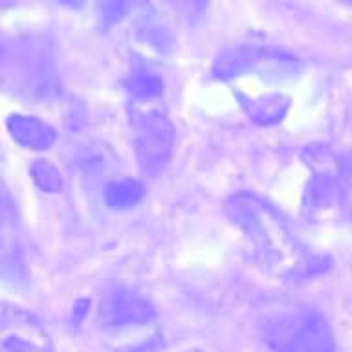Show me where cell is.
<instances>
[{"mask_svg":"<svg viewBox=\"0 0 352 352\" xmlns=\"http://www.w3.org/2000/svg\"><path fill=\"white\" fill-rule=\"evenodd\" d=\"M226 214L241 230L253 257L283 280H305L323 272V258L312 253L285 219L253 192H236L226 202Z\"/></svg>","mask_w":352,"mask_h":352,"instance_id":"obj_1","label":"cell"},{"mask_svg":"<svg viewBox=\"0 0 352 352\" xmlns=\"http://www.w3.org/2000/svg\"><path fill=\"white\" fill-rule=\"evenodd\" d=\"M302 158L312 173L302 209L312 220L352 222V158L324 145H310Z\"/></svg>","mask_w":352,"mask_h":352,"instance_id":"obj_2","label":"cell"},{"mask_svg":"<svg viewBox=\"0 0 352 352\" xmlns=\"http://www.w3.org/2000/svg\"><path fill=\"white\" fill-rule=\"evenodd\" d=\"M99 327L116 340V352H154L160 346L156 310L153 302L129 286H112L98 307Z\"/></svg>","mask_w":352,"mask_h":352,"instance_id":"obj_3","label":"cell"},{"mask_svg":"<svg viewBox=\"0 0 352 352\" xmlns=\"http://www.w3.org/2000/svg\"><path fill=\"white\" fill-rule=\"evenodd\" d=\"M263 341L270 352H334L329 321L316 308L296 305L274 312L263 323Z\"/></svg>","mask_w":352,"mask_h":352,"instance_id":"obj_4","label":"cell"},{"mask_svg":"<svg viewBox=\"0 0 352 352\" xmlns=\"http://www.w3.org/2000/svg\"><path fill=\"white\" fill-rule=\"evenodd\" d=\"M132 143L140 169L156 176L170 162L175 129L162 110H140L132 116Z\"/></svg>","mask_w":352,"mask_h":352,"instance_id":"obj_5","label":"cell"},{"mask_svg":"<svg viewBox=\"0 0 352 352\" xmlns=\"http://www.w3.org/2000/svg\"><path fill=\"white\" fill-rule=\"evenodd\" d=\"M0 352H57L48 330L32 312L0 302Z\"/></svg>","mask_w":352,"mask_h":352,"instance_id":"obj_6","label":"cell"},{"mask_svg":"<svg viewBox=\"0 0 352 352\" xmlns=\"http://www.w3.org/2000/svg\"><path fill=\"white\" fill-rule=\"evenodd\" d=\"M0 277L21 280L24 277V252L15 209L4 195H0Z\"/></svg>","mask_w":352,"mask_h":352,"instance_id":"obj_7","label":"cell"},{"mask_svg":"<svg viewBox=\"0 0 352 352\" xmlns=\"http://www.w3.org/2000/svg\"><path fill=\"white\" fill-rule=\"evenodd\" d=\"M10 136L19 145L32 151H46L54 145L55 131L35 116L26 114H11L6 121Z\"/></svg>","mask_w":352,"mask_h":352,"instance_id":"obj_8","label":"cell"},{"mask_svg":"<svg viewBox=\"0 0 352 352\" xmlns=\"http://www.w3.org/2000/svg\"><path fill=\"white\" fill-rule=\"evenodd\" d=\"M261 55H263L261 52H257L255 48H248V46L228 50L214 63V76L220 77V79L239 76L242 72L250 70L255 65H258Z\"/></svg>","mask_w":352,"mask_h":352,"instance_id":"obj_9","label":"cell"},{"mask_svg":"<svg viewBox=\"0 0 352 352\" xmlns=\"http://www.w3.org/2000/svg\"><path fill=\"white\" fill-rule=\"evenodd\" d=\"M145 189L142 182L123 178V180L110 182L104 187V202L112 209H131L142 202Z\"/></svg>","mask_w":352,"mask_h":352,"instance_id":"obj_10","label":"cell"},{"mask_svg":"<svg viewBox=\"0 0 352 352\" xmlns=\"http://www.w3.org/2000/svg\"><path fill=\"white\" fill-rule=\"evenodd\" d=\"M125 87L132 98L138 101H153L164 90V82L156 74L142 66L131 72V76L126 77Z\"/></svg>","mask_w":352,"mask_h":352,"instance_id":"obj_11","label":"cell"},{"mask_svg":"<svg viewBox=\"0 0 352 352\" xmlns=\"http://www.w3.org/2000/svg\"><path fill=\"white\" fill-rule=\"evenodd\" d=\"M246 112L252 116L253 120L264 125L277 123L283 120L286 109H288V99L283 96H270L263 99H248L242 103Z\"/></svg>","mask_w":352,"mask_h":352,"instance_id":"obj_12","label":"cell"},{"mask_svg":"<svg viewBox=\"0 0 352 352\" xmlns=\"http://www.w3.org/2000/svg\"><path fill=\"white\" fill-rule=\"evenodd\" d=\"M116 158L110 153V148L103 143H96V145H88L82 148L79 154V167L82 169L85 175H98L110 169V165L114 164Z\"/></svg>","mask_w":352,"mask_h":352,"instance_id":"obj_13","label":"cell"},{"mask_svg":"<svg viewBox=\"0 0 352 352\" xmlns=\"http://www.w3.org/2000/svg\"><path fill=\"white\" fill-rule=\"evenodd\" d=\"M33 182L37 184L38 189L46 192H60L63 191V178L59 170L46 160H35L30 167Z\"/></svg>","mask_w":352,"mask_h":352,"instance_id":"obj_14","label":"cell"},{"mask_svg":"<svg viewBox=\"0 0 352 352\" xmlns=\"http://www.w3.org/2000/svg\"><path fill=\"white\" fill-rule=\"evenodd\" d=\"M98 6V13L101 21L107 26H114L118 22L123 21L126 11L131 8V0H96Z\"/></svg>","mask_w":352,"mask_h":352,"instance_id":"obj_15","label":"cell"},{"mask_svg":"<svg viewBox=\"0 0 352 352\" xmlns=\"http://www.w3.org/2000/svg\"><path fill=\"white\" fill-rule=\"evenodd\" d=\"M169 2H173L175 8L182 10L184 11V15L191 19V16L198 15V13L202 11V8L206 6L208 0H169Z\"/></svg>","mask_w":352,"mask_h":352,"instance_id":"obj_16","label":"cell"},{"mask_svg":"<svg viewBox=\"0 0 352 352\" xmlns=\"http://www.w3.org/2000/svg\"><path fill=\"white\" fill-rule=\"evenodd\" d=\"M59 4L66 6V8H70V10H79L85 6V0H57Z\"/></svg>","mask_w":352,"mask_h":352,"instance_id":"obj_17","label":"cell"},{"mask_svg":"<svg viewBox=\"0 0 352 352\" xmlns=\"http://www.w3.org/2000/svg\"><path fill=\"white\" fill-rule=\"evenodd\" d=\"M187 352H204V351H187Z\"/></svg>","mask_w":352,"mask_h":352,"instance_id":"obj_18","label":"cell"}]
</instances>
